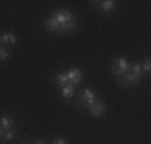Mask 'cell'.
<instances>
[{
  "label": "cell",
  "instance_id": "cell-1",
  "mask_svg": "<svg viewBox=\"0 0 151 144\" xmlns=\"http://www.w3.org/2000/svg\"><path fill=\"white\" fill-rule=\"evenodd\" d=\"M52 18H55L56 23L60 24L61 32H73L74 31L76 19H74L73 14H71V11H68V10H64V8H58V10H55V13H53Z\"/></svg>",
  "mask_w": 151,
  "mask_h": 144
},
{
  "label": "cell",
  "instance_id": "cell-2",
  "mask_svg": "<svg viewBox=\"0 0 151 144\" xmlns=\"http://www.w3.org/2000/svg\"><path fill=\"white\" fill-rule=\"evenodd\" d=\"M113 74L117 75V77H121L122 74H125V72L129 71V67H130V64L127 63V59H124V58H117V59L113 61Z\"/></svg>",
  "mask_w": 151,
  "mask_h": 144
},
{
  "label": "cell",
  "instance_id": "cell-3",
  "mask_svg": "<svg viewBox=\"0 0 151 144\" xmlns=\"http://www.w3.org/2000/svg\"><path fill=\"white\" fill-rule=\"evenodd\" d=\"M140 80H142V77H138V75L132 74V72H125V74H122L121 77H117V83L122 85V86H127V85H137L140 83Z\"/></svg>",
  "mask_w": 151,
  "mask_h": 144
},
{
  "label": "cell",
  "instance_id": "cell-4",
  "mask_svg": "<svg viewBox=\"0 0 151 144\" xmlns=\"http://www.w3.org/2000/svg\"><path fill=\"white\" fill-rule=\"evenodd\" d=\"M68 77V82H69L71 85H79L82 80V71L77 69V67H73V69H69V72L66 74Z\"/></svg>",
  "mask_w": 151,
  "mask_h": 144
},
{
  "label": "cell",
  "instance_id": "cell-5",
  "mask_svg": "<svg viewBox=\"0 0 151 144\" xmlns=\"http://www.w3.org/2000/svg\"><path fill=\"white\" fill-rule=\"evenodd\" d=\"M96 101V98H95V93L92 91V90H88V88H85L84 91L81 93V103L82 104H85V106H90V104H93Z\"/></svg>",
  "mask_w": 151,
  "mask_h": 144
},
{
  "label": "cell",
  "instance_id": "cell-6",
  "mask_svg": "<svg viewBox=\"0 0 151 144\" xmlns=\"http://www.w3.org/2000/svg\"><path fill=\"white\" fill-rule=\"evenodd\" d=\"M88 110H90L92 115H95V117H98V115H103L106 110V106L105 103H101V101H95L93 104L88 106Z\"/></svg>",
  "mask_w": 151,
  "mask_h": 144
},
{
  "label": "cell",
  "instance_id": "cell-7",
  "mask_svg": "<svg viewBox=\"0 0 151 144\" xmlns=\"http://www.w3.org/2000/svg\"><path fill=\"white\" fill-rule=\"evenodd\" d=\"M13 125H15V122H13V118L10 117V115H2V118H0V127H2L3 131L12 130Z\"/></svg>",
  "mask_w": 151,
  "mask_h": 144
},
{
  "label": "cell",
  "instance_id": "cell-8",
  "mask_svg": "<svg viewBox=\"0 0 151 144\" xmlns=\"http://www.w3.org/2000/svg\"><path fill=\"white\" fill-rule=\"evenodd\" d=\"M45 27L48 29L50 32H55V34H56V32H61L60 31V24L56 23L55 18H47V19H45Z\"/></svg>",
  "mask_w": 151,
  "mask_h": 144
},
{
  "label": "cell",
  "instance_id": "cell-9",
  "mask_svg": "<svg viewBox=\"0 0 151 144\" xmlns=\"http://www.w3.org/2000/svg\"><path fill=\"white\" fill-rule=\"evenodd\" d=\"M61 96H63L64 99H69V98H73V96H74V85L68 83V85L61 86Z\"/></svg>",
  "mask_w": 151,
  "mask_h": 144
},
{
  "label": "cell",
  "instance_id": "cell-10",
  "mask_svg": "<svg viewBox=\"0 0 151 144\" xmlns=\"http://www.w3.org/2000/svg\"><path fill=\"white\" fill-rule=\"evenodd\" d=\"M129 72H132V74H135V75H138V77H142V74H143V71H142V64H140V63L130 64V67H129Z\"/></svg>",
  "mask_w": 151,
  "mask_h": 144
},
{
  "label": "cell",
  "instance_id": "cell-11",
  "mask_svg": "<svg viewBox=\"0 0 151 144\" xmlns=\"http://www.w3.org/2000/svg\"><path fill=\"white\" fill-rule=\"evenodd\" d=\"M100 3H101L103 11H111V10L116 6V2H114V0H105V2H100Z\"/></svg>",
  "mask_w": 151,
  "mask_h": 144
},
{
  "label": "cell",
  "instance_id": "cell-12",
  "mask_svg": "<svg viewBox=\"0 0 151 144\" xmlns=\"http://www.w3.org/2000/svg\"><path fill=\"white\" fill-rule=\"evenodd\" d=\"M2 42L3 43H13V45H15V43H16V37L13 34H10V32H6V34L2 35Z\"/></svg>",
  "mask_w": 151,
  "mask_h": 144
},
{
  "label": "cell",
  "instance_id": "cell-13",
  "mask_svg": "<svg viewBox=\"0 0 151 144\" xmlns=\"http://www.w3.org/2000/svg\"><path fill=\"white\" fill-rule=\"evenodd\" d=\"M56 83H58L60 86H64V85L69 83V82H68V77H66V74H64V72H61V74L56 75Z\"/></svg>",
  "mask_w": 151,
  "mask_h": 144
},
{
  "label": "cell",
  "instance_id": "cell-14",
  "mask_svg": "<svg viewBox=\"0 0 151 144\" xmlns=\"http://www.w3.org/2000/svg\"><path fill=\"white\" fill-rule=\"evenodd\" d=\"M13 138H15V133H13L12 131V130H8V131H3V135H2V139H3V141H10V139H13Z\"/></svg>",
  "mask_w": 151,
  "mask_h": 144
},
{
  "label": "cell",
  "instance_id": "cell-15",
  "mask_svg": "<svg viewBox=\"0 0 151 144\" xmlns=\"http://www.w3.org/2000/svg\"><path fill=\"white\" fill-rule=\"evenodd\" d=\"M10 56V51L6 48H0V61H6Z\"/></svg>",
  "mask_w": 151,
  "mask_h": 144
},
{
  "label": "cell",
  "instance_id": "cell-16",
  "mask_svg": "<svg viewBox=\"0 0 151 144\" xmlns=\"http://www.w3.org/2000/svg\"><path fill=\"white\" fill-rule=\"evenodd\" d=\"M142 71H143V72H146V74H150V71H151V63H150V59H146L145 63H143Z\"/></svg>",
  "mask_w": 151,
  "mask_h": 144
},
{
  "label": "cell",
  "instance_id": "cell-17",
  "mask_svg": "<svg viewBox=\"0 0 151 144\" xmlns=\"http://www.w3.org/2000/svg\"><path fill=\"white\" fill-rule=\"evenodd\" d=\"M53 144H66V141H64V139H55Z\"/></svg>",
  "mask_w": 151,
  "mask_h": 144
},
{
  "label": "cell",
  "instance_id": "cell-18",
  "mask_svg": "<svg viewBox=\"0 0 151 144\" xmlns=\"http://www.w3.org/2000/svg\"><path fill=\"white\" fill-rule=\"evenodd\" d=\"M35 144H47V143H45V141H37Z\"/></svg>",
  "mask_w": 151,
  "mask_h": 144
},
{
  "label": "cell",
  "instance_id": "cell-19",
  "mask_svg": "<svg viewBox=\"0 0 151 144\" xmlns=\"http://www.w3.org/2000/svg\"><path fill=\"white\" fill-rule=\"evenodd\" d=\"M3 135V130H2V127H0V136H2Z\"/></svg>",
  "mask_w": 151,
  "mask_h": 144
},
{
  "label": "cell",
  "instance_id": "cell-20",
  "mask_svg": "<svg viewBox=\"0 0 151 144\" xmlns=\"http://www.w3.org/2000/svg\"><path fill=\"white\" fill-rule=\"evenodd\" d=\"M0 42H2V37H0Z\"/></svg>",
  "mask_w": 151,
  "mask_h": 144
},
{
  "label": "cell",
  "instance_id": "cell-21",
  "mask_svg": "<svg viewBox=\"0 0 151 144\" xmlns=\"http://www.w3.org/2000/svg\"><path fill=\"white\" fill-rule=\"evenodd\" d=\"M24 144H27V143H24Z\"/></svg>",
  "mask_w": 151,
  "mask_h": 144
}]
</instances>
